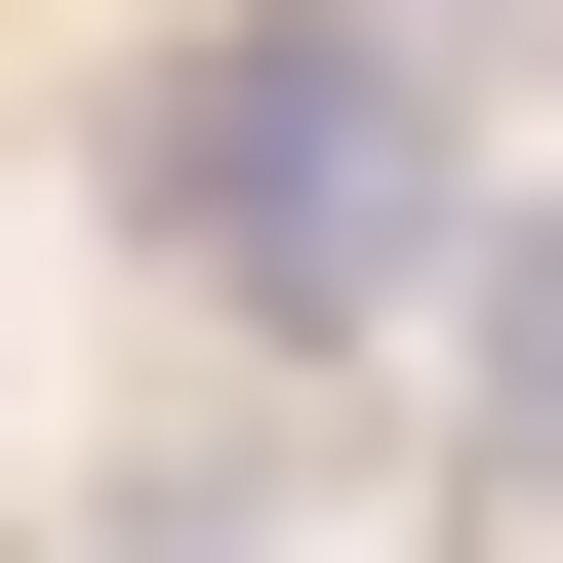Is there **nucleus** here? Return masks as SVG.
I'll list each match as a JSON object with an SVG mask.
<instances>
[{"mask_svg": "<svg viewBox=\"0 0 563 563\" xmlns=\"http://www.w3.org/2000/svg\"><path fill=\"white\" fill-rule=\"evenodd\" d=\"M162 201H201V282H242L282 363H363V322H443V81H402L363 0H242L162 81Z\"/></svg>", "mask_w": 563, "mask_h": 563, "instance_id": "obj_1", "label": "nucleus"}]
</instances>
